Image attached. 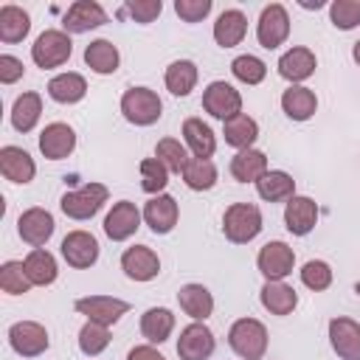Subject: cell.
<instances>
[{
  "label": "cell",
  "mask_w": 360,
  "mask_h": 360,
  "mask_svg": "<svg viewBox=\"0 0 360 360\" xmlns=\"http://www.w3.org/2000/svg\"><path fill=\"white\" fill-rule=\"evenodd\" d=\"M177 219H180V208H177V200L172 194H155V197L146 200V205H143V222L149 225L152 233H158V236L172 233L174 225H177Z\"/></svg>",
  "instance_id": "obj_16"
},
{
  "label": "cell",
  "mask_w": 360,
  "mask_h": 360,
  "mask_svg": "<svg viewBox=\"0 0 360 360\" xmlns=\"http://www.w3.org/2000/svg\"><path fill=\"white\" fill-rule=\"evenodd\" d=\"M177 304H180V309L191 321H205L214 312V295H211V290L205 284H197V281L183 284L177 290Z\"/></svg>",
  "instance_id": "obj_24"
},
{
  "label": "cell",
  "mask_w": 360,
  "mask_h": 360,
  "mask_svg": "<svg viewBox=\"0 0 360 360\" xmlns=\"http://www.w3.org/2000/svg\"><path fill=\"white\" fill-rule=\"evenodd\" d=\"M22 73H25L22 59H17V56H11V53H3V56H0V82H3V84L20 82Z\"/></svg>",
  "instance_id": "obj_48"
},
{
  "label": "cell",
  "mask_w": 360,
  "mask_h": 360,
  "mask_svg": "<svg viewBox=\"0 0 360 360\" xmlns=\"http://www.w3.org/2000/svg\"><path fill=\"white\" fill-rule=\"evenodd\" d=\"M53 231H56V222H53V214H51L48 208L34 205V208H25V211L17 217V233H20V239H22L25 245H31V248L48 245V239L53 236Z\"/></svg>",
  "instance_id": "obj_14"
},
{
  "label": "cell",
  "mask_w": 360,
  "mask_h": 360,
  "mask_svg": "<svg viewBox=\"0 0 360 360\" xmlns=\"http://www.w3.org/2000/svg\"><path fill=\"white\" fill-rule=\"evenodd\" d=\"M107 22V11L96 0H76L68 6L62 17V31L65 34H84L93 28H101Z\"/></svg>",
  "instance_id": "obj_17"
},
{
  "label": "cell",
  "mask_w": 360,
  "mask_h": 360,
  "mask_svg": "<svg viewBox=\"0 0 360 360\" xmlns=\"http://www.w3.org/2000/svg\"><path fill=\"white\" fill-rule=\"evenodd\" d=\"M138 172H141V188L146 191V194H163V188L169 186V169L158 160V158H143L141 160V166H138Z\"/></svg>",
  "instance_id": "obj_41"
},
{
  "label": "cell",
  "mask_w": 360,
  "mask_h": 360,
  "mask_svg": "<svg viewBox=\"0 0 360 360\" xmlns=\"http://www.w3.org/2000/svg\"><path fill=\"white\" fill-rule=\"evenodd\" d=\"M8 346L20 357H39L51 346V335L37 321H17L8 326Z\"/></svg>",
  "instance_id": "obj_9"
},
{
  "label": "cell",
  "mask_w": 360,
  "mask_h": 360,
  "mask_svg": "<svg viewBox=\"0 0 360 360\" xmlns=\"http://www.w3.org/2000/svg\"><path fill=\"white\" fill-rule=\"evenodd\" d=\"M256 194L264 202H287L290 197H295V180L290 172L284 169H270L259 183H256Z\"/></svg>",
  "instance_id": "obj_32"
},
{
  "label": "cell",
  "mask_w": 360,
  "mask_h": 360,
  "mask_svg": "<svg viewBox=\"0 0 360 360\" xmlns=\"http://www.w3.org/2000/svg\"><path fill=\"white\" fill-rule=\"evenodd\" d=\"M31 287H34V284L28 281V273H25V264H22V262L8 259V262L0 264V290H3V292H8V295H22V292H28Z\"/></svg>",
  "instance_id": "obj_42"
},
{
  "label": "cell",
  "mask_w": 360,
  "mask_h": 360,
  "mask_svg": "<svg viewBox=\"0 0 360 360\" xmlns=\"http://www.w3.org/2000/svg\"><path fill=\"white\" fill-rule=\"evenodd\" d=\"M267 172V155L262 149H242L231 158V177L236 183H259Z\"/></svg>",
  "instance_id": "obj_26"
},
{
  "label": "cell",
  "mask_w": 360,
  "mask_h": 360,
  "mask_svg": "<svg viewBox=\"0 0 360 360\" xmlns=\"http://www.w3.org/2000/svg\"><path fill=\"white\" fill-rule=\"evenodd\" d=\"M127 360H169V357H163L152 343H143V346H132L127 352Z\"/></svg>",
  "instance_id": "obj_49"
},
{
  "label": "cell",
  "mask_w": 360,
  "mask_h": 360,
  "mask_svg": "<svg viewBox=\"0 0 360 360\" xmlns=\"http://www.w3.org/2000/svg\"><path fill=\"white\" fill-rule=\"evenodd\" d=\"M256 267H259V273L264 276V281H284V278L292 273V267H295V250H292L287 242L273 239V242H267V245L259 250Z\"/></svg>",
  "instance_id": "obj_7"
},
{
  "label": "cell",
  "mask_w": 360,
  "mask_h": 360,
  "mask_svg": "<svg viewBox=\"0 0 360 360\" xmlns=\"http://www.w3.org/2000/svg\"><path fill=\"white\" fill-rule=\"evenodd\" d=\"M183 143L191 152V158H208L217 152V135L202 118H186L183 121Z\"/></svg>",
  "instance_id": "obj_23"
},
{
  "label": "cell",
  "mask_w": 360,
  "mask_h": 360,
  "mask_svg": "<svg viewBox=\"0 0 360 360\" xmlns=\"http://www.w3.org/2000/svg\"><path fill=\"white\" fill-rule=\"evenodd\" d=\"M231 73H233V79H239L242 84H262L264 82V76H267V65L259 59V56H253V53H242V56H236L233 62H231Z\"/></svg>",
  "instance_id": "obj_43"
},
{
  "label": "cell",
  "mask_w": 360,
  "mask_h": 360,
  "mask_svg": "<svg viewBox=\"0 0 360 360\" xmlns=\"http://www.w3.org/2000/svg\"><path fill=\"white\" fill-rule=\"evenodd\" d=\"M174 332V312L166 307H149L141 315V335L155 346V343H166L169 335Z\"/></svg>",
  "instance_id": "obj_37"
},
{
  "label": "cell",
  "mask_w": 360,
  "mask_h": 360,
  "mask_svg": "<svg viewBox=\"0 0 360 360\" xmlns=\"http://www.w3.org/2000/svg\"><path fill=\"white\" fill-rule=\"evenodd\" d=\"M155 158H158L169 172H174V174H183L186 163L191 160L186 143H180L177 138H160L158 146H155Z\"/></svg>",
  "instance_id": "obj_39"
},
{
  "label": "cell",
  "mask_w": 360,
  "mask_h": 360,
  "mask_svg": "<svg viewBox=\"0 0 360 360\" xmlns=\"http://www.w3.org/2000/svg\"><path fill=\"white\" fill-rule=\"evenodd\" d=\"M304 8H323V0H315V3H301Z\"/></svg>",
  "instance_id": "obj_51"
},
{
  "label": "cell",
  "mask_w": 360,
  "mask_h": 360,
  "mask_svg": "<svg viewBox=\"0 0 360 360\" xmlns=\"http://www.w3.org/2000/svg\"><path fill=\"white\" fill-rule=\"evenodd\" d=\"M278 76L284 79V82H290V84H301V82H307L312 73H315V68H318V59H315V53L309 51V48H304V45H295V48H290V51H284L281 56H278Z\"/></svg>",
  "instance_id": "obj_20"
},
{
  "label": "cell",
  "mask_w": 360,
  "mask_h": 360,
  "mask_svg": "<svg viewBox=\"0 0 360 360\" xmlns=\"http://www.w3.org/2000/svg\"><path fill=\"white\" fill-rule=\"evenodd\" d=\"M107 197H110V191H107L104 183H84L73 191H65L62 200H59V208H62L65 217H70L76 222H84V219H93L101 211Z\"/></svg>",
  "instance_id": "obj_3"
},
{
  "label": "cell",
  "mask_w": 360,
  "mask_h": 360,
  "mask_svg": "<svg viewBox=\"0 0 360 360\" xmlns=\"http://www.w3.org/2000/svg\"><path fill=\"white\" fill-rule=\"evenodd\" d=\"M217 349L214 332L205 326V321H191L180 329L177 338V357L180 360H208Z\"/></svg>",
  "instance_id": "obj_11"
},
{
  "label": "cell",
  "mask_w": 360,
  "mask_h": 360,
  "mask_svg": "<svg viewBox=\"0 0 360 360\" xmlns=\"http://www.w3.org/2000/svg\"><path fill=\"white\" fill-rule=\"evenodd\" d=\"M259 301L270 315L284 318L298 307V292L287 281H264V287L259 292Z\"/></svg>",
  "instance_id": "obj_28"
},
{
  "label": "cell",
  "mask_w": 360,
  "mask_h": 360,
  "mask_svg": "<svg viewBox=\"0 0 360 360\" xmlns=\"http://www.w3.org/2000/svg\"><path fill=\"white\" fill-rule=\"evenodd\" d=\"M22 264H25L28 281H31L34 287H48V284H53L56 276H59V264H56L53 253L45 250V248H31V253L22 259Z\"/></svg>",
  "instance_id": "obj_31"
},
{
  "label": "cell",
  "mask_w": 360,
  "mask_h": 360,
  "mask_svg": "<svg viewBox=\"0 0 360 360\" xmlns=\"http://www.w3.org/2000/svg\"><path fill=\"white\" fill-rule=\"evenodd\" d=\"M248 34V17L239 8H225L214 22V42L219 48H236Z\"/></svg>",
  "instance_id": "obj_27"
},
{
  "label": "cell",
  "mask_w": 360,
  "mask_h": 360,
  "mask_svg": "<svg viewBox=\"0 0 360 360\" xmlns=\"http://www.w3.org/2000/svg\"><path fill=\"white\" fill-rule=\"evenodd\" d=\"M0 174L8 180V183H17V186H25L34 180L37 174V163L34 158L22 149V146H3L0 149Z\"/></svg>",
  "instance_id": "obj_22"
},
{
  "label": "cell",
  "mask_w": 360,
  "mask_h": 360,
  "mask_svg": "<svg viewBox=\"0 0 360 360\" xmlns=\"http://www.w3.org/2000/svg\"><path fill=\"white\" fill-rule=\"evenodd\" d=\"M197 79H200V70H197V65H194L191 59H174V62L166 68V73H163L166 90H169L172 96H177V98L188 96V93L197 87Z\"/></svg>",
  "instance_id": "obj_34"
},
{
  "label": "cell",
  "mask_w": 360,
  "mask_h": 360,
  "mask_svg": "<svg viewBox=\"0 0 360 360\" xmlns=\"http://www.w3.org/2000/svg\"><path fill=\"white\" fill-rule=\"evenodd\" d=\"M121 270L129 281H152L160 273V259L146 245H132L121 253Z\"/></svg>",
  "instance_id": "obj_18"
},
{
  "label": "cell",
  "mask_w": 360,
  "mask_h": 360,
  "mask_svg": "<svg viewBox=\"0 0 360 360\" xmlns=\"http://www.w3.org/2000/svg\"><path fill=\"white\" fill-rule=\"evenodd\" d=\"M39 115H42V96L28 90V93H20L11 104V127L17 132H31L37 124H39Z\"/></svg>",
  "instance_id": "obj_36"
},
{
  "label": "cell",
  "mask_w": 360,
  "mask_h": 360,
  "mask_svg": "<svg viewBox=\"0 0 360 360\" xmlns=\"http://www.w3.org/2000/svg\"><path fill=\"white\" fill-rule=\"evenodd\" d=\"M228 346L242 360H262L267 352V326L259 318H239L228 329Z\"/></svg>",
  "instance_id": "obj_2"
},
{
  "label": "cell",
  "mask_w": 360,
  "mask_h": 360,
  "mask_svg": "<svg viewBox=\"0 0 360 360\" xmlns=\"http://www.w3.org/2000/svg\"><path fill=\"white\" fill-rule=\"evenodd\" d=\"M76 149V132L73 127L53 121L39 132V152L45 160H65Z\"/></svg>",
  "instance_id": "obj_21"
},
{
  "label": "cell",
  "mask_w": 360,
  "mask_h": 360,
  "mask_svg": "<svg viewBox=\"0 0 360 360\" xmlns=\"http://www.w3.org/2000/svg\"><path fill=\"white\" fill-rule=\"evenodd\" d=\"M222 138H225V143L233 146L236 152L253 149V143H256V138H259V124H256V118H250L248 112H239V115H233V118H228V121L222 124Z\"/></svg>",
  "instance_id": "obj_30"
},
{
  "label": "cell",
  "mask_w": 360,
  "mask_h": 360,
  "mask_svg": "<svg viewBox=\"0 0 360 360\" xmlns=\"http://www.w3.org/2000/svg\"><path fill=\"white\" fill-rule=\"evenodd\" d=\"M301 284L312 292H323L332 287V267L323 259H309L301 267Z\"/></svg>",
  "instance_id": "obj_44"
},
{
  "label": "cell",
  "mask_w": 360,
  "mask_h": 360,
  "mask_svg": "<svg viewBox=\"0 0 360 360\" xmlns=\"http://www.w3.org/2000/svg\"><path fill=\"white\" fill-rule=\"evenodd\" d=\"M62 259L73 267V270H87V267H93L96 262H98V253H101V248H98V239L90 233V231H70V233H65V239H62Z\"/></svg>",
  "instance_id": "obj_12"
},
{
  "label": "cell",
  "mask_w": 360,
  "mask_h": 360,
  "mask_svg": "<svg viewBox=\"0 0 360 360\" xmlns=\"http://www.w3.org/2000/svg\"><path fill=\"white\" fill-rule=\"evenodd\" d=\"M45 90H48V96H51L56 104H76V101H82L84 93H87V79H84L82 73L68 70V73L53 76Z\"/></svg>",
  "instance_id": "obj_35"
},
{
  "label": "cell",
  "mask_w": 360,
  "mask_h": 360,
  "mask_svg": "<svg viewBox=\"0 0 360 360\" xmlns=\"http://www.w3.org/2000/svg\"><path fill=\"white\" fill-rule=\"evenodd\" d=\"M31 31V14L14 3L0 6V42L6 45H17L28 37Z\"/></svg>",
  "instance_id": "obj_29"
},
{
  "label": "cell",
  "mask_w": 360,
  "mask_h": 360,
  "mask_svg": "<svg viewBox=\"0 0 360 360\" xmlns=\"http://www.w3.org/2000/svg\"><path fill=\"white\" fill-rule=\"evenodd\" d=\"M183 183L191 191H211L217 186V166L208 158H191L183 169Z\"/></svg>",
  "instance_id": "obj_38"
},
{
  "label": "cell",
  "mask_w": 360,
  "mask_h": 360,
  "mask_svg": "<svg viewBox=\"0 0 360 360\" xmlns=\"http://www.w3.org/2000/svg\"><path fill=\"white\" fill-rule=\"evenodd\" d=\"M73 307L79 315L101 326H112L129 312V301L115 298V295H84V298H76Z\"/></svg>",
  "instance_id": "obj_8"
},
{
  "label": "cell",
  "mask_w": 360,
  "mask_h": 360,
  "mask_svg": "<svg viewBox=\"0 0 360 360\" xmlns=\"http://www.w3.org/2000/svg\"><path fill=\"white\" fill-rule=\"evenodd\" d=\"M290 37V14L281 3H270L262 8L259 22H256V39L262 48L273 51L278 45H284Z\"/></svg>",
  "instance_id": "obj_10"
},
{
  "label": "cell",
  "mask_w": 360,
  "mask_h": 360,
  "mask_svg": "<svg viewBox=\"0 0 360 360\" xmlns=\"http://www.w3.org/2000/svg\"><path fill=\"white\" fill-rule=\"evenodd\" d=\"M73 53V42H70V34H65L62 28H48L42 31L34 45H31V59L37 68L42 70H51V68H62Z\"/></svg>",
  "instance_id": "obj_5"
},
{
  "label": "cell",
  "mask_w": 360,
  "mask_h": 360,
  "mask_svg": "<svg viewBox=\"0 0 360 360\" xmlns=\"http://www.w3.org/2000/svg\"><path fill=\"white\" fill-rule=\"evenodd\" d=\"M329 22L338 31H352L360 25V0H335L329 3Z\"/></svg>",
  "instance_id": "obj_45"
},
{
  "label": "cell",
  "mask_w": 360,
  "mask_h": 360,
  "mask_svg": "<svg viewBox=\"0 0 360 360\" xmlns=\"http://www.w3.org/2000/svg\"><path fill=\"white\" fill-rule=\"evenodd\" d=\"M352 59H354V62L360 65V39H357V42L352 45Z\"/></svg>",
  "instance_id": "obj_50"
},
{
  "label": "cell",
  "mask_w": 360,
  "mask_h": 360,
  "mask_svg": "<svg viewBox=\"0 0 360 360\" xmlns=\"http://www.w3.org/2000/svg\"><path fill=\"white\" fill-rule=\"evenodd\" d=\"M329 346L340 360H360V323L346 318V315H335L329 321Z\"/></svg>",
  "instance_id": "obj_15"
},
{
  "label": "cell",
  "mask_w": 360,
  "mask_h": 360,
  "mask_svg": "<svg viewBox=\"0 0 360 360\" xmlns=\"http://www.w3.org/2000/svg\"><path fill=\"white\" fill-rule=\"evenodd\" d=\"M354 292H357V295H360V281H354Z\"/></svg>",
  "instance_id": "obj_52"
},
{
  "label": "cell",
  "mask_w": 360,
  "mask_h": 360,
  "mask_svg": "<svg viewBox=\"0 0 360 360\" xmlns=\"http://www.w3.org/2000/svg\"><path fill=\"white\" fill-rule=\"evenodd\" d=\"M107 346H110V326L84 321V326L79 329V352L84 357H98Z\"/></svg>",
  "instance_id": "obj_40"
},
{
  "label": "cell",
  "mask_w": 360,
  "mask_h": 360,
  "mask_svg": "<svg viewBox=\"0 0 360 360\" xmlns=\"http://www.w3.org/2000/svg\"><path fill=\"white\" fill-rule=\"evenodd\" d=\"M121 112L129 124L135 127H152L163 115V101L155 90L149 87H129L121 96Z\"/></svg>",
  "instance_id": "obj_4"
},
{
  "label": "cell",
  "mask_w": 360,
  "mask_h": 360,
  "mask_svg": "<svg viewBox=\"0 0 360 360\" xmlns=\"http://www.w3.org/2000/svg\"><path fill=\"white\" fill-rule=\"evenodd\" d=\"M141 219H143V211H138L132 200H118L104 217V233L112 242H127L141 228Z\"/></svg>",
  "instance_id": "obj_13"
},
{
  "label": "cell",
  "mask_w": 360,
  "mask_h": 360,
  "mask_svg": "<svg viewBox=\"0 0 360 360\" xmlns=\"http://www.w3.org/2000/svg\"><path fill=\"white\" fill-rule=\"evenodd\" d=\"M84 65L98 73V76H110L118 70L121 65V53L118 48L110 42V39H93L87 48H84Z\"/></svg>",
  "instance_id": "obj_33"
},
{
  "label": "cell",
  "mask_w": 360,
  "mask_h": 360,
  "mask_svg": "<svg viewBox=\"0 0 360 360\" xmlns=\"http://www.w3.org/2000/svg\"><path fill=\"white\" fill-rule=\"evenodd\" d=\"M222 233L233 245H248L262 233V211L253 202H231L222 214Z\"/></svg>",
  "instance_id": "obj_1"
},
{
  "label": "cell",
  "mask_w": 360,
  "mask_h": 360,
  "mask_svg": "<svg viewBox=\"0 0 360 360\" xmlns=\"http://www.w3.org/2000/svg\"><path fill=\"white\" fill-rule=\"evenodd\" d=\"M284 225L292 236H307L318 225V202L307 194H295L284 202Z\"/></svg>",
  "instance_id": "obj_19"
},
{
  "label": "cell",
  "mask_w": 360,
  "mask_h": 360,
  "mask_svg": "<svg viewBox=\"0 0 360 360\" xmlns=\"http://www.w3.org/2000/svg\"><path fill=\"white\" fill-rule=\"evenodd\" d=\"M160 11H163V3L160 0H127L124 3V14H129L141 25L155 22L160 17Z\"/></svg>",
  "instance_id": "obj_46"
},
{
  "label": "cell",
  "mask_w": 360,
  "mask_h": 360,
  "mask_svg": "<svg viewBox=\"0 0 360 360\" xmlns=\"http://www.w3.org/2000/svg\"><path fill=\"white\" fill-rule=\"evenodd\" d=\"M281 110L290 121H309L318 110V96L304 84H290L281 93Z\"/></svg>",
  "instance_id": "obj_25"
},
{
  "label": "cell",
  "mask_w": 360,
  "mask_h": 360,
  "mask_svg": "<svg viewBox=\"0 0 360 360\" xmlns=\"http://www.w3.org/2000/svg\"><path fill=\"white\" fill-rule=\"evenodd\" d=\"M202 110H205L211 118H219V121L225 124L228 118H233V115L242 112V93H239L233 84L217 79V82H211V84L202 90Z\"/></svg>",
  "instance_id": "obj_6"
},
{
  "label": "cell",
  "mask_w": 360,
  "mask_h": 360,
  "mask_svg": "<svg viewBox=\"0 0 360 360\" xmlns=\"http://www.w3.org/2000/svg\"><path fill=\"white\" fill-rule=\"evenodd\" d=\"M214 3L211 0H174V14L183 22H202L211 14Z\"/></svg>",
  "instance_id": "obj_47"
}]
</instances>
